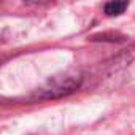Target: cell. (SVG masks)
Returning <instances> with one entry per match:
<instances>
[{"label":"cell","instance_id":"6da1fadb","mask_svg":"<svg viewBox=\"0 0 135 135\" xmlns=\"http://www.w3.org/2000/svg\"><path fill=\"white\" fill-rule=\"evenodd\" d=\"M81 83V76L80 75H64V76H56L52 80H49L46 83V86H43L38 92L37 97L38 99H57L67 94H72L75 89H78Z\"/></svg>","mask_w":135,"mask_h":135},{"label":"cell","instance_id":"7a4b0ae2","mask_svg":"<svg viewBox=\"0 0 135 135\" xmlns=\"http://www.w3.org/2000/svg\"><path fill=\"white\" fill-rule=\"evenodd\" d=\"M129 7V0H108L103 7V13L107 16H119Z\"/></svg>","mask_w":135,"mask_h":135},{"label":"cell","instance_id":"3957f363","mask_svg":"<svg viewBox=\"0 0 135 135\" xmlns=\"http://www.w3.org/2000/svg\"><path fill=\"white\" fill-rule=\"evenodd\" d=\"M24 2L27 5H48V3L54 2V0H24Z\"/></svg>","mask_w":135,"mask_h":135}]
</instances>
